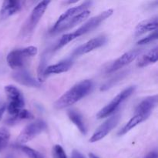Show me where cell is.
Returning a JSON list of instances; mask_svg holds the SVG:
<instances>
[{
    "instance_id": "6da1fadb",
    "label": "cell",
    "mask_w": 158,
    "mask_h": 158,
    "mask_svg": "<svg viewBox=\"0 0 158 158\" xmlns=\"http://www.w3.org/2000/svg\"><path fill=\"white\" fill-rule=\"evenodd\" d=\"M93 82L89 80H82L66 91L54 103L56 109L69 107L87 96L93 89Z\"/></svg>"
},
{
    "instance_id": "7a4b0ae2",
    "label": "cell",
    "mask_w": 158,
    "mask_h": 158,
    "mask_svg": "<svg viewBox=\"0 0 158 158\" xmlns=\"http://www.w3.org/2000/svg\"><path fill=\"white\" fill-rule=\"evenodd\" d=\"M113 12H114V10H113V9H107V10L104 11V12L99 14L98 15H96V16L91 18L90 19L88 20L86 23H85L83 26H80L78 29H77L75 32L63 35V36H62V38L60 39L58 45H57L56 49L63 47L65 45L68 44V43H69V42L72 41V40H75V39L78 38V37L81 36V35H84V34L86 33H88V32H91V31H93L94 29H95L96 28L98 27L103 21H105L106 19L109 18V17L112 15Z\"/></svg>"
},
{
    "instance_id": "3957f363",
    "label": "cell",
    "mask_w": 158,
    "mask_h": 158,
    "mask_svg": "<svg viewBox=\"0 0 158 158\" xmlns=\"http://www.w3.org/2000/svg\"><path fill=\"white\" fill-rule=\"evenodd\" d=\"M38 52L35 46H27L23 49H14L7 56V63L13 69H22L27 64L28 61Z\"/></svg>"
},
{
    "instance_id": "277c9868",
    "label": "cell",
    "mask_w": 158,
    "mask_h": 158,
    "mask_svg": "<svg viewBox=\"0 0 158 158\" xmlns=\"http://www.w3.org/2000/svg\"><path fill=\"white\" fill-rule=\"evenodd\" d=\"M135 86H131L126 88L125 89H123L122 92H120L118 95H117L113 99V100L110 103H108L106 106H105L103 109H101L99 111V113L97 115V118H104V117H106L114 114L118 109L119 106L122 104V103L123 101H125L128 97H130L132 95L133 93L135 90Z\"/></svg>"
},
{
    "instance_id": "5b68a950",
    "label": "cell",
    "mask_w": 158,
    "mask_h": 158,
    "mask_svg": "<svg viewBox=\"0 0 158 158\" xmlns=\"http://www.w3.org/2000/svg\"><path fill=\"white\" fill-rule=\"evenodd\" d=\"M46 122L42 120H35L33 123H29L23 130L17 139V143L19 144H23L26 142L30 141L33 138H35L37 135L41 134L43 131L46 129Z\"/></svg>"
},
{
    "instance_id": "8992f818",
    "label": "cell",
    "mask_w": 158,
    "mask_h": 158,
    "mask_svg": "<svg viewBox=\"0 0 158 158\" xmlns=\"http://www.w3.org/2000/svg\"><path fill=\"white\" fill-rule=\"evenodd\" d=\"M49 3H50L49 1H42L39 2L35 6V7L32 9V13H31L27 23L25 24L23 30L22 31V32L24 35H28L33 31V29L36 26L37 23L40 22V20L43 17V14L47 9Z\"/></svg>"
},
{
    "instance_id": "52a82bcc",
    "label": "cell",
    "mask_w": 158,
    "mask_h": 158,
    "mask_svg": "<svg viewBox=\"0 0 158 158\" xmlns=\"http://www.w3.org/2000/svg\"><path fill=\"white\" fill-rule=\"evenodd\" d=\"M120 120V114H117L113 115L106 120L102 125H100L97 131L94 133L92 137L89 139L90 143H94L104 138L117 124Z\"/></svg>"
},
{
    "instance_id": "ba28073f",
    "label": "cell",
    "mask_w": 158,
    "mask_h": 158,
    "mask_svg": "<svg viewBox=\"0 0 158 158\" xmlns=\"http://www.w3.org/2000/svg\"><path fill=\"white\" fill-rule=\"evenodd\" d=\"M92 5V2L89 1H86L84 2H83L82 4L79 5V6H76V7H72L70 9H69L68 10H66V12L63 14H62L60 16V18L57 19L56 23H55L54 26L52 27L51 32H53L54 31L56 30L60 26H61L62 25L65 24L66 23H67L69 19L74 17L75 15H78L80 12H83L85 10H87L88 8Z\"/></svg>"
},
{
    "instance_id": "9c48e42d",
    "label": "cell",
    "mask_w": 158,
    "mask_h": 158,
    "mask_svg": "<svg viewBox=\"0 0 158 158\" xmlns=\"http://www.w3.org/2000/svg\"><path fill=\"white\" fill-rule=\"evenodd\" d=\"M141 50L139 49H132L128 52H125L124 54L119 57L117 60H116L114 63L111 64V66L108 68L106 73H112L116 72V71L119 70L121 68L124 67L127 65L130 64L131 62L134 61L136 58L140 54Z\"/></svg>"
},
{
    "instance_id": "30bf717a",
    "label": "cell",
    "mask_w": 158,
    "mask_h": 158,
    "mask_svg": "<svg viewBox=\"0 0 158 158\" xmlns=\"http://www.w3.org/2000/svg\"><path fill=\"white\" fill-rule=\"evenodd\" d=\"M106 43V37L104 35L96 37L89 40L84 44L81 45L78 48L73 52V56H78L83 55V54L88 53L94 49L103 46Z\"/></svg>"
},
{
    "instance_id": "8fae6325",
    "label": "cell",
    "mask_w": 158,
    "mask_h": 158,
    "mask_svg": "<svg viewBox=\"0 0 158 158\" xmlns=\"http://www.w3.org/2000/svg\"><path fill=\"white\" fill-rule=\"evenodd\" d=\"M157 104V96H151L142 100L135 110V114H143L150 117L154 108Z\"/></svg>"
},
{
    "instance_id": "7c38bea8",
    "label": "cell",
    "mask_w": 158,
    "mask_h": 158,
    "mask_svg": "<svg viewBox=\"0 0 158 158\" xmlns=\"http://www.w3.org/2000/svg\"><path fill=\"white\" fill-rule=\"evenodd\" d=\"M12 77L15 81L24 86H30V87H40V82L35 80L27 71L23 70V69L14 73L12 74Z\"/></svg>"
},
{
    "instance_id": "4fadbf2b",
    "label": "cell",
    "mask_w": 158,
    "mask_h": 158,
    "mask_svg": "<svg viewBox=\"0 0 158 158\" xmlns=\"http://www.w3.org/2000/svg\"><path fill=\"white\" fill-rule=\"evenodd\" d=\"M22 9V2L15 0H8L2 2L0 15L2 18H7L19 12Z\"/></svg>"
},
{
    "instance_id": "5bb4252c",
    "label": "cell",
    "mask_w": 158,
    "mask_h": 158,
    "mask_svg": "<svg viewBox=\"0 0 158 158\" xmlns=\"http://www.w3.org/2000/svg\"><path fill=\"white\" fill-rule=\"evenodd\" d=\"M73 64V62L72 60H66L56 64L51 65L48 67H46V69H44L43 77L50 75V74H58L66 72L72 67Z\"/></svg>"
},
{
    "instance_id": "9a60e30c",
    "label": "cell",
    "mask_w": 158,
    "mask_h": 158,
    "mask_svg": "<svg viewBox=\"0 0 158 158\" xmlns=\"http://www.w3.org/2000/svg\"><path fill=\"white\" fill-rule=\"evenodd\" d=\"M90 12L89 10H85L83 12H80L78 15H75L74 17H73L71 19H69L67 23H66L65 24L62 25L61 26L58 28L56 30L54 31L52 33H58V32H63L65 30H68V29H70L71 28L74 27V26H77L78 24L81 23L82 22L84 21L86 19H87L89 17Z\"/></svg>"
},
{
    "instance_id": "2e32d148",
    "label": "cell",
    "mask_w": 158,
    "mask_h": 158,
    "mask_svg": "<svg viewBox=\"0 0 158 158\" xmlns=\"http://www.w3.org/2000/svg\"><path fill=\"white\" fill-rule=\"evenodd\" d=\"M157 16L142 21L136 27L135 35L139 36V35H141L149 32V31L157 30Z\"/></svg>"
},
{
    "instance_id": "e0dca14e",
    "label": "cell",
    "mask_w": 158,
    "mask_h": 158,
    "mask_svg": "<svg viewBox=\"0 0 158 158\" xmlns=\"http://www.w3.org/2000/svg\"><path fill=\"white\" fill-rule=\"evenodd\" d=\"M148 116L147 115H143V114H135L127 123L125 124V126L119 131L118 135L122 136L126 134L127 133L129 132L130 131L134 128L135 127H137V125L140 124V123L143 122L144 120H146L148 118Z\"/></svg>"
},
{
    "instance_id": "ac0fdd59",
    "label": "cell",
    "mask_w": 158,
    "mask_h": 158,
    "mask_svg": "<svg viewBox=\"0 0 158 158\" xmlns=\"http://www.w3.org/2000/svg\"><path fill=\"white\" fill-rule=\"evenodd\" d=\"M67 114L69 120L76 125V127L78 128L80 132L83 135H85L86 134V127L81 114L77 112V111L74 110H71L68 111Z\"/></svg>"
},
{
    "instance_id": "d6986e66",
    "label": "cell",
    "mask_w": 158,
    "mask_h": 158,
    "mask_svg": "<svg viewBox=\"0 0 158 158\" xmlns=\"http://www.w3.org/2000/svg\"><path fill=\"white\" fill-rule=\"evenodd\" d=\"M157 46L153 48L150 51H148L146 54L142 56L139 60L137 66L140 67H143L148 65L154 63L157 61Z\"/></svg>"
},
{
    "instance_id": "ffe728a7",
    "label": "cell",
    "mask_w": 158,
    "mask_h": 158,
    "mask_svg": "<svg viewBox=\"0 0 158 158\" xmlns=\"http://www.w3.org/2000/svg\"><path fill=\"white\" fill-rule=\"evenodd\" d=\"M5 91L9 101H23L24 97L19 89L12 85H9L5 87Z\"/></svg>"
},
{
    "instance_id": "44dd1931",
    "label": "cell",
    "mask_w": 158,
    "mask_h": 158,
    "mask_svg": "<svg viewBox=\"0 0 158 158\" xmlns=\"http://www.w3.org/2000/svg\"><path fill=\"white\" fill-rule=\"evenodd\" d=\"M32 118H33V115L29 111L23 109L18 114H16L15 115H13L11 118L7 120L6 123L9 125H13L18 123V122L21 121V120H30V119Z\"/></svg>"
},
{
    "instance_id": "7402d4cb",
    "label": "cell",
    "mask_w": 158,
    "mask_h": 158,
    "mask_svg": "<svg viewBox=\"0 0 158 158\" xmlns=\"http://www.w3.org/2000/svg\"><path fill=\"white\" fill-rule=\"evenodd\" d=\"M19 149L21 151H23L26 156L29 158H44L43 154L40 153L39 151L29 148V147L25 146V145H19Z\"/></svg>"
},
{
    "instance_id": "603a6c76",
    "label": "cell",
    "mask_w": 158,
    "mask_h": 158,
    "mask_svg": "<svg viewBox=\"0 0 158 158\" xmlns=\"http://www.w3.org/2000/svg\"><path fill=\"white\" fill-rule=\"evenodd\" d=\"M10 138V133L6 128L0 129V151H3L7 147Z\"/></svg>"
},
{
    "instance_id": "cb8c5ba5",
    "label": "cell",
    "mask_w": 158,
    "mask_h": 158,
    "mask_svg": "<svg viewBox=\"0 0 158 158\" xmlns=\"http://www.w3.org/2000/svg\"><path fill=\"white\" fill-rule=\"evenodd\" d=\"M157 39V30H154V32H152L151 34H150L149 35H148L145 38H143L142 40H139L137 42V45H144L148 44V43H151V42L154 41Z\"/></svg>"
},
{
    "instance_id": "d4e9b609",
    "label": "cell",
    "mask_w": 158,
    "mask_h": 158,
    "mask_svg": "<svg viewBox=\"0 0 158 158\" xmlns=\"http://www.w3.org/2000/svg\"><path fill=\"white\" fill-rule=\"evenodd\" d=\"M52 152L55 158H67L64 150L60 145H56L53 148Z\"/></svg>"
},
{
    "instance_id": "484cf974",
    "label": "cell",
    "mask_w": 158,
    "mask_h": 158,
    "mask_svg": "<svg viewBox=\"0 0 158 158\" xmlns=\"http://www.w3.org/2000/svg\"><path fill=\"white\" fill-rule=\"evenodd\" d=\"M71 158H85V157H84V156L81 154V153L79 152L78 151H76V150H74V151L72 152Z\"/></svg>"
},
{
    "instance_id": "4316f807",
    "label": "cell",
    "mask_w": 158,
    "mask_h": 158,
    "mask_svg": "<svg viewBox=\"0 0 158 158\" xmlns=\"http://www.w3.org/2000/svg\"><path fill=\"white\" fill-rule=\"evenodd\" d=\"M143 158H158V154L157 151H151L149 154H147Z\"/></svg>"
},
{
    "instance_id": "83f0119b",
    "label": "cell",
    "mask_w": 158,
    "mask_h": 158,
    "mask_svg": "<svg viewBox=\"0 0 158 158\" xmlns=\"http://www.w3.org/2000/svg\"><path fill=\"white\" fill-rule=\"evenodd\" d=\"M5 110H6V106H2V107L0 108V120L2 118V116L3 114H4Z\"/></svg>"
},
{
    "instance_id": "f1b7e54d",
    "label": "cell",
    "mask_w": 158,
    "mask_h": 158,
    "mask_svg": "<svg viewBox=\"0 0 158 158\" xmlns=\"http://www.w3.org/2000/svg\"><path fill=\"white\" fill-rule=\"evenodd\" d=\"M89 158H99L97 156H96L95 154H89Z\"/></svg>"
}]
</instances>
